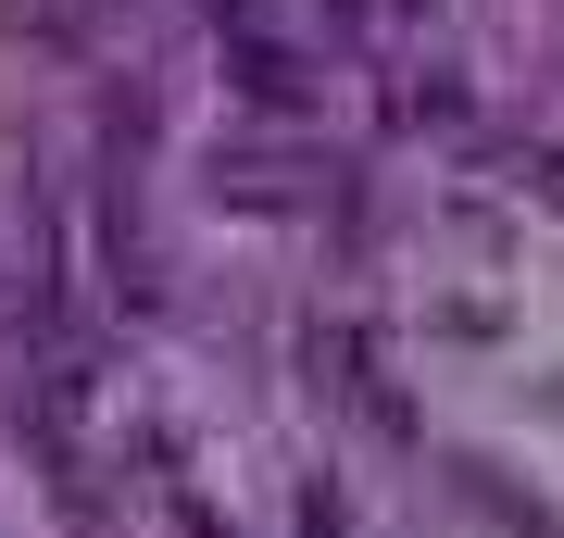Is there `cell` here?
Wrapping results in <instances>:
<instances>
[{
	"label": "cell",
	"mask_w": 564,
	"mask_h": 538,
	"mask_svg": "<svg viewBox=\"0 0 564 538\" xmlns=\"http://www.w3.org/2000/svg\"><path fill=\"white\" fill-rule=\"evenodd\" d=\"M214 63H226V76L263 100V113H302V100H314V76H302V63H289L276 39H263V25H239V13L214 25Z\"/></svg>",
	"instance_id": "obj_1"
}]
</instances>
